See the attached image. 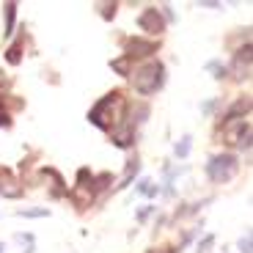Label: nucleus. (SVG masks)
<instances>
[{"label":"nucleus","instance_id":"1","mask_svg":"<svg viewBox=\"0 0 253 253\" xmlns=\"http://www.w3.org/2000/svg\"><path fill=\"white\" fill-rule=\"evenodd\" d=\"M121 119H124V105H121L119 91L102 96V99L94 105V110L88 113V121L94 126H99V129H113V126L121 124Z\"/></svg>","mask_w":253,"mask_h":253},{"label":"nucleus","instance_id":"2","mask_svg":"<svg viewBox=\"0 0 253 253\" xmlns=\"http://www.w3.org/2000/svg\"><path fill=\"white\" fill-rule=\"evenodd\" d=\"M163 80H165V66L160 61H149L143 63L138 72L132 75V83H135V91L143 96L154 94L157 88H163Z\"/></svg>","mask_w":253,"mask_h":253},{"label":"nucleus","instance_id":"3","mask_svg":"<svg viewBox=\"0 0 253 253\" xmlns=\"http://www.w3.org/2000/svg\"><path fill=\"white\" fill-rule=\"evenodd\" d=\"M237 168H240L237 157H231V154H217V157H212L207 163V176L212 179V182L223 184V182H228V179L234 176Z\"/></svg>","mask_w":253,"mask_h":253},{"label":"nucleus","instance_id":"4","mask_svg":"<svg viewBox=\"0 0 253 253\" xmlns=\"http://www.w3.org/2000/svg\"><path fill=\"white\" fill-rule=\"evenodd\" d=\"M138 25L140 31H146L149 36H160V33L165 31V19L163 14H160V8H143L138 17Z\"/></svg>","mask_w":253,"mask_h":253},{"label":"nucleus","instance_id":"5","mask_svg":"<svg viewBox=\"0 0 253 253\" xmlns=\"http://www.w3.org/2000/svg\"><path fill=\"white\" fill-rule=\"evenodd\" d=\"M152 52H157V42H152V39H129L126 42V58H143Z\"/></svg>","mask_w":253,"mask_h":253},{"label":"nucleus","instance_id":"6","mask_svg":"<svg viewBox=\"0 0 253 253\" xmlns=\"http://www.w3.org/2000/svg\"><path fill=\"white\" fill-rule=\"evenodd\" d=\"M248 132H251V124H248L245 119L228 121V124H226V143H240Z\"/></svg>","mask_w":253,"mask_h":253},{"label":"nucleus","instance_id":"7","mask_svg":"<svg viewBox=\"0 0 253 253\" xmlns=\"http://www.w3.org/2000/svg\"><path fill=\"white\" fill-rule=\"evenodd\" d=\"M113 132V143L116 146H121V149H126V146H132V140H135V129H132V124H119V126H113L110 129Z\"/></svg>","mask_w":253,"mask_h":253},{"label":"nucleus","instance_id":"8","mask_svg":"<svg viewBox=\"0 0 253 253\" xmlns=\"http://www.w3.org/2000/svg\"><path fill=\"white\" fill-rule=\"evenodd\" d=\"M248 110H251V99H240V102L234 105V108H231L226 116H223V124H228V121H237L240 116H245Z\"/></svg>","mask_w":253,"mask_h":253},{"label":"nucleus","instance_id":"9","mask_svg":"<svg viewBox=\"0 0 253 253\" xmlns=\"http://www.w3.org/2000/svg\"><path fill=\"white\" fill-rule=\"evenodd\" d=\"M6 36H11L14 33V17H17V6L14 3H6Z\"/></svg>","mask_w":253,"mask_h":253},{"label":"nucleus","instance_id":"10","mask_svg":"<svg viewBox=\"0 0 253 253\" xmlns=\"http://www.w3.org/2000/svg\"><path fill=\"white\" fill-rule=\"evenodd\" d=\"M190 146H193V138H190V135H184V138L176 143V149H173V152H176V157H182V160L187 157V154H190Z\"/></svg>","mask_w":253,"mask_h":253},{"label":"nucleus","instance_id":"11","mask_svg":"<svg viewBox=\"0 0 253 253\" xmlns=\"http://www.w3.org/2000/svg\"><path fill=\"white\" fill-rule=\"evenodd\" d=\"M17 215L19 217H47L50 215V209H19Z\"/></svg>","mask_w":253,"mask_h":253},{"label":"nucleus","instance_id":"12","mask_svg":"<svg viewBox=\"0 0 253 253\" xmlns=\"http://www.w3.org/2000/svg\"><path fill=\"white\" fill-rule=\"evenodd\" d=\"M110 66H113L116 72H121V75H129V58H119V61H110Z\"/></svg>","mask_w":253,"mask_h":253},{"label":"nucleus","instance_id":"13","mask_svg":"<svg viewBox=\"0 0 253 253\" xmlns=\"http://www.w3.org/2000/svg\"><path fill=\"white\" fill-rule=\"evenodd\" d=\"M207 69H209V72H217V75H215L217 80H223V77H226V66H220L217 61H209V63H207Z\"/></svg>","mask_w":253,"mask_h":253},{"label":"nucleus","instance_id":"14","mask_svg":"<svg viewBox=\"0 0 253 253\" xmlns=\"http://www.w3.org/2000/svg\"><path fill=\"white\" fill-rule=\"evenodd\" d=\"M251 248H253V242H251V234H245V237L240 240V251H242V253H253Z\"/></svg>","mask_w":253,"mask_h":253},{"label":"nucleus","instance_id":"15","mask_svg":"<svg viewBox=\"0 0 253 253\" xmlns=\"http://www.w3.org/2000/svg\"><path fill=\"white\" fill-rule=\"evenodd\" d=\"M8 63H19V58H22V55H19V44H14L11 47V50H8Z\"/></svg>","mask_w":253,"mask_h":253},{"label":"nucleus","instance_id":"16","mask_svg":"<svg viewBox=\"0 0 253 253\" xmlns=\"http://www.w3.org/2000/svg\"><path fill=\"white\" fill-rule=\"evenodd\" d=\"M212 242H215V237H212V234H209V237H204V242H201V245H198V253H207Z\"/></svg>","mask_w":253,"mask_h":253},{"label":"nucleus","instance_id":"17","mask_svg":"<svg viewBox=\"0 0 253 253\" xmlns=\"http://www.w3.org/2000/svg\"><path fill=\"white\" fill-rule=\"evenodd\" d=\"M108 182H110V173H102V176L96 179V184H94V187H96V190H102V187H105Z\"/></svg>","mask_w":253,"mask_h":253},{"label":"nucleus","instance_id":"18","mask_svg":"<svg viewBox=\"0 0 253 253\" xmlns=\"http://www.w3.org/2000/svg\"><path fill=\"white\" fill-rule=\"evenodd\" d=\"M8 124H11V119H8V116L3 113V110H0V126H8Z\"/></svg>","mask_w":253,"mask_h":253},{"label":"nucleus","instance_id":"19","mask_svg":"<svg viewBox=\"0 0 253 253\" xmlns=\"http://www.w3.org/2000/svg\"><path fill=\"white\" fill-rule=\"evenodd\" d=\"M163 253H173V248H165V251Z\"/></svg>","mask_w":253,"mask_h":253},{"label":"nucleus","instance_id":"20","mask_svg":"<svg viewBox=\"0 0 253 253\" xmlns=\"http://www.w3.org/2000/svg\"><path fill=\"white\" fill-rule=\"evenodd\" d=\"M0 253H3V242H0Z\"/></svg>","mask_w":253,"mask_h":253},{"label":"nucleus","instance_id":"21","mask_svg":"<svg viewBox=\"0 0 253 253\" xmlns=\"http://www.w3.org/2000/svg\"><path fill=\"white\" fill-rule=\"evenodd\" d=\"M0 85H3V77H0Z\"/></svg>","mask_w":253,"mask_h":253}]
</instances>
